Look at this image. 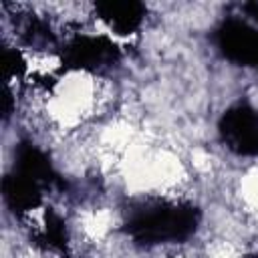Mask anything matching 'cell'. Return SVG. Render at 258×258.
Segmentation results:
<instances>
[{
    "label": "cell",
    "instance_id": "obj_1",
    "mask_svg": "<svg viewBox=\"0 0 258 258\" xmlns=\"http://www.w3.org/2000/svg\"><path fill=\"white\" fill-rule=\"evenodd\" d=\"M240 198L250 210H258V169H250L240 181Z\"/></svg>",
    "mask_w": 258,
    "mask_h": 258
},
{
    "label": "cell",
    "instance_id": "obj_2",
    "mask_svg": "<svg viewBox=\"0 0 258 258\" xmlns=\"http://www.w3.org/2000/svg\"><path fill=\"white\" fill-rule=\"evenodd\" d=\"M173 258H202V256H196V254H185V252H181V254H175Z\"/></svg>",
    "mask_w": 258,
    "mask_h": 258
}]
</instances>
